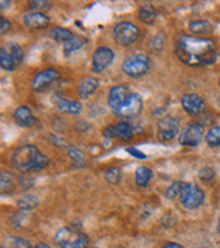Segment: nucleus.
Wrapping results in <instances>:
<instances>
[{
  "mask_svg": "<svg viewBox=\"0 0 220 248\" xmlns=\"http://www.w3.org/2000/svg\"><path fill=\"white\" fill-rule=\"evenodd\" d=\"M141 110H143V99H141V96L139 94L131 93L125 103L121 106V108L116 113V115L128 120V118H134L136 115L140 114Z\"/></svg>",
  "mask_w": 220,
  "mask_h": 248,
  "instance_id": "ddd939ff",
  "label": "nucleus"
},
{
  "mask_svg": "<svg viewBox=\"0 0 220 248\" xmlns=\"http://www.w3.org/2000/svg\"><path fill=\"white\" fill-rule=\"evenodd\" d=\"M75 34L71 31V30H68V29H64V27H54L51 30V38L54 41H57V42H63V44H66L67 41H69L72 38Z\"/></svg>",
  "mask_w": 220,
  "mask_h": 248,
  "instance_id": "a878e982",
  "label": "nucleus"
},
{
  "mask_svg": "<svg viewBox=\"0 0 220 248\" xmlns=\"http://www.w3.org/2000/svg\"><path fill=\"white\" fill-rule=\"evenodd\" d=\"M181 105L187 114L192 117L200 115L205 108V102L197 94H185L181 98Z\"/></svg>",
  "mask_w": 220,
  "mask_h": 248,
  "instance_id": "2eb2a0df",
  "label": "nucleus"
},
{
  "mask_svg": "<svg viewBox=\"0 0 220 248\" xmlns=\"http://www.w3.org/2000/svg\"><path fill=\"white\" fill-rule=\"evenodd\" d=\"M205 141L209 147H220V126H214L205 134Z\"/></svg>",
  "mask_w": 220,
  "mask_h": 248,
  "instance_id": "c85d7f7f",
  "label": "nucleus"
},
{
  "mask_svg": "<svg viewBox=\"0 0 220 248\" xmlns=\"http://www.w3.org/2000/svg\"><path fill=\"white\" fill-rule=\"evenodd\" d=\"M205 134L204 126L199 122H190L181 130L180 144L182 147H197Z\"/></svg>",
  "mask_w": 220,
  "mask_h": 248,
  "instance_id": "6e6552de",
  "label": "nucleus"
},
{
  "mask_svg": "<svg viewBox=\"0 0 220 248\" xmlns=\"http://www.w3.org/2000/svg\"><path fill=\"white\" fill-rule=\"evenodd\" d=\"M174 50L178 60L189 67H205L218 60L216 45L209 38L180 35L175 41Z\"/></svg>",
  "mask_w": 220,
  "mask_h": 248,
  "instance_id": "f257e3e1",
  "label": "nucleus"
},
{
  "mask_svg": "<svg viewBox=\"0 0 220 248\" xmlns=\"http://www.w3.org/2000/svg\"><path fill=\"white\" fill-rule=\"evenodd\" d=\"M1 248H4V247H1Z\"/></svg>",
  "mask_w": 220,
  "mask_h": 248,
  "instance_id": "c03bdc74",
  "label": "nucleus"
},
{
  "mask_svg": "<svg viewBox=\"0 0 220 248\" xmlns=\"http://www.w3.org/2000/svg\"><path fill=\"white\" fill-rule=\"evenodd\" d=\"M218 232H219V235H220V217H219V221H218Z\"/></svg>",
  "mask_w": 220,
  "mask_h": 248,
  "instance_id": "a19ab883",
  "label": "nucleus"
},
{
  "mask_svg": "<svg viewBox=\"0 0 220 248\" xmlns=\"http://www.w3.org/2000/svg\"><path fill=\"white\" fill-rule=\"evenodd\" d=\"M25 26L30 29H45L51 23V18L44 13H29L23 16Z\"/></svg>",
  "mask_w": 220,
  "mask_h": 248,
  "instance_id": "f3484780",
  "label": "nucleus"
},
{
  "mask_svg": "<svg viewBox=\"0 0 220 248\" xmlns=\"http://www.w3.org/2000/svg\"><path fill=\"white\" fill-rule=\"evenodd\" d=\"M27 6L33 13H42V11L49 10L52 7V3L48 0H32L27 3Z\"/></svg>",
  "mask_w": 220,
  "mask_h": 248,
  "instance_id": "7c9ffc66",
  "label": "nucleus"
},
{
  "mask_svg": "<svg viewBox=\"0 0 220 248\" xmlns=\"http://www.w3.org/2000/svg\"><path fill=\"white\" fill-rule=\"evenodd\" d=\"M105 181L110 185H118L122 181V171L118 167H110L105 171Z\"/></svg>",
  "mask_w": 220,
  "mask_h": 248,
  "instance_id": "cd10ccee",
  "label": "nucleus"
},
{
  "mask_svg": "<svg viewBox=\"0 0 220 248\" xmlns=\"http://www.w3.org/2000/svg\"><path fill=\"white\" fill-rule=\"evenodd\" d=\"M57 108L61 113H67V114H79L82 111V103L78 101H71L61 98L57 101Z\"/></svg>",
  "mask_w": 220,
  "mask_h": 248,
  "instance_id": "aec40b11",
  "label": "nucleus"
},
{
  "mask_svg": "<svg viewBox=\"0 0 220 248\" xmlns=\"http://www.w3.org/2000/svg\"><path fill=\"white\" fill-rule=\"evenodd\" d=\"M156 16H158L156 10H155L151 4H143V6L139 8V19H140L143 23H146V25H151V23H153L155 19H156Z\"/></svg>",
  "mask_w": 220,
  "mask_h": 248,
  "instance_id": "b1692460",
  "label": "nucleus"
},
{
  "mask_svg": "<svg viewBox=\"0 0 220 248\" xmlns=\"http://www.w3.org/2000/svg\"><path fill=\"white\" fill-rule=\"evenodd\" d=\"M186 186L185 182H174L171 183L166 190V198L167 200H175V198H180L184 188Z\"/></svg>",
  "mask_w": 220,
  "mask_h": 248,
  "instance_id": "bb28decb",
  "label": "nucleus"
},
{
  "mask_svg": "<svg viewBox=\"0 0 220 248\" xmlns=\"http://www.w3.org/2000/svg\"><path fill=\"white\" fill-rule=\"evenodd\" d=\"M11 164L14 168L22 172L41 171L49 166V157L42 154L37 147L26 144L17 148L11 156Z\"/></svg>",
  "mask_w": 220,
  "mask_h": 248,
  "instance_id": "f03ea898",
  "label": "nucleus"
},
{
  "mask_svg": "<svg viewBox=\"0 0 220 248\" xmlns=\"http://www.w3.org/2000/svg\"><path fill=\"white\" fill-rule=\"evenodd\" d=\"M189 30L194 34V35H207V34L212 33L214 27L211 25V22L208 20H192L189 23Z\"/></svg>",
  "mask_w": 220,
  "mask_h": 248,
  "instance_id": "412c9836",
  "label": "nucleus"
},
{
  "mask_svg": "<svg viewBox=\"0 0 220 248\" xmlns=\"http://www.w3.org/2000/svg\"><path fill=\"white\" fill-rule=\"evenodd\" d=\"M11 4H13V1H6V0H1L0 1V7H1V11H6V10H8L10 7H11Z\"/></svg>",
  "mask_w": 220,
  "mask_h": 248,
  "instance_id": "4c0bfd02",
  "label": "nucleus"
},
{
  "mask_svg": "<svg viewBox=\"0 0 220 248\" xmlns=\"http://www.w3.org/2000/svg\"><path fill=\"white\" fill-rule=\"evenodd\" d=\"M204 201H205V195L203 193V190L193 183H186L180 197L182 206L187 210H196L200 208Z\"/></svg>",
  "mask_w": 220,
  "mask_h": 248,
  "instance_id": "0eeeda50",
  "label": "nucleus"
},
{
  "mask_svg": "<svg viewBox=\"0 0 220 248\" xmlns=\"http://www.w3.org/2000/svg\"><path fill=\"white\" fill-rule=\"evenodd\" d=\"M199 178L203 182H211L215 179V171L211 167H204L199 171Z\"/></svg>",
  "mask_w": 220,
  "mask_h": 248,
  "instance_id": "473e14b6",
  "label": "nucleus"
},
{
  "mask_svg": "<svg viewBox=\"0 0 220 248\" xmlns=\"http://www.w3.org/2000/svg\"><path fill=\"white\" fill-rule=\"evenodd\" d=\"M114 60V52L107 46L97 47V50L93 54V62H91V69L94 74H102L105 69Z\"/></svg>",
  "mask_w": 220,
  "mask_h": 248,
  "instance_id": "9b49d317",
  "label": "nucleus"
},
{
  "mask_svg": "<svg viewBox=\"0 0 220 248\" xmlns=\"http://www.w3.org/2000/svg\"><path fill=\"white\" fill-rule=\"evenodd\" d=\"M25 57L23 49L14 42H8L0 49V65L7 72H13L17 69Z\"/></svg>",
  "mask_w": 220,
  "mask_h": 248,
  "instance_id": "39448f33",
  "label": "nucleus"
},
{
  "mask_svg": "<svg viewBox=\"0 0 220 248\" xmlns=\"http://www.w3.org/2000/svg\"><path fill=\"white\" fill-rule=\"evenodd\" d=\"M201 248H205V247H201Z\"/></svg>",
  "mask_w": 220,
  "mask_h": 248,
  "instance_id": "37998d69",
  "label": "nucleus"
},
{
  "mask_svg": "<svg viewBox=\"0 0 220 248\" xmlns=\"http://www.w3.org/2000/svg\"><path fill=\"white\" fill-rule=\"evenodd\" d=\"M54 243L59 248H87L88 236L75 227H66L57 231L54 235Z\"/></svg>",
  "mask_w": 220,
  "mask_h": 248,
  "instance_id": "7ed1b4c3",
  "label": "nucleus"
},
{
  "mask_svg": "<svg viewBox=\"0 0 220 248\" xmlns=\"http://www.w3.org/2000/svg\"><path fill=\"white\" fill-rule=\"evenodd\" d=\"M86 44H87V40L85 38V37L73 35L71 40L67 41V42L64 44V54H66V56H69V54H72L73 52H76V50L82 49V47L85 46Z\"/></svg>",
  "mask_w": 220,
  "mask_h": 248,
  "instance_id": "5701e85b",
  "label": "nucleus"
},
{
  "mask_svg": "<svg viewBox=\"0 0 220 248\" xmlns=\"http://www.w3.org/2000/svg\"><path fill=\"white\" fill-rule=\"evenodd\" d=\"M113 40L121 46H131L139 40V29L132 22H120L113 29Z\"/></svg>",
  "mask_w": 220,
  "mask_h": 248,
  "instance_id": "423d86ee",
  "label": "nucleus"
},
{
  "mask_svg": "<svg viewBox=\"0 0 220 248\" xmlns=\"http://www.w3.org/2000/svg\"><path fill=\"white\" fill-rule=\"evenodd\" d=\"M219 86H220V80H219Z\"/></svg>",
  "mask_w": 220,
  "mask_h": 248,
  "instance_id": "79ce46f5",
  "label": "nucleus"
},
{
  "mask_svg": "<svg viewBox=\"0 0 220 248\" xmlns=\"http://www.w3.org/2000/svg\"><path fill=\"white\" fill-rule=\"evenodd\" d=\"M131 95L129 93V88L127 86H114L112 87V90L109 91V98H107V105L110 110L113 111L114 114L118 111L121 108V106L125 103V101L128 99V96Z\"/></svg>",
  "mask_w": 220,
  "mask_h": 248,
  "instance_id": "4468645a",
  "label": "nucleus"
},
{
  "mask_svg": "<svg viewBox=\"0 0 220 248\" xmlns=\"http://www.w3.org/2000/svg\"><path fill=\"white\" fill-rule=\"evenodd\" d=\"M0 182H1V191H6L8 188L13 187L14 182H15V176L8 171H3L0 175Z\"/></svg>",
  "mask_w": 220,
  "mask_h": 248,
  "instance_id": "2f4dec72",
  "label": "nucleus"
},
{
  "mask_svg": "<svg viewBox=\"0 0 220 248\" xmlns=\"http://www.w3.org/2000/svg\"><path fill=\"white\" fill-rule=\"evenodd\" d=\"M49 141H52L56 147H60V148L63 147V148H66V149H67L68 145H69L67 141L61 140V139H59V137H57V136H54V134H51V136H49Z\"/></svg>",
  "mask_w": 220,
  "mask_h": 248,
  "instance_id": "c9c22d12",
  "label": "nucleus"
},
{
  "mask_svg": "<svg viewBox=\"0 0 220 248\" xmlns=\"http://www.w3.org/2000/svg\"><path fill=\"white\" fill-rule=\"evenodd\" d=\"M151 67V62L148 56L144 53H134L125 57V60L121 64L122 72L131 78H141L148 74Z\"/></svg>",
  "mask_w": 220,
  "mask_h": 248,
  "instance_id": "20e7f679",
  "label": "nucleus"
},
{
  "mask_svg": "<svg viewBox=\"0 0 220 248\" xmlns=\"http://www.w3.org/2000/svg\"><path fill=\"white\" fill-rule=\"evenodd\" d=\"M59 79H60L59 71H56L53 68H47V69L41 71L34 76L33 83H32V90L35 91V93H42L51 86H53Z\"/></svg>",
  "mask_w": 220,
  "mask_h": 248,
  "instance_id": "9d476101",
  "label": "nucleus"
},
{
  "mask_svg": "<svg viewBox=\"0 0 220 248\" xmlns=\"http://www.w3.org/2000/svg\"><path fill=\"white\" fill-rule=\"evenodd\" d=\"M67 152L68 155H69V159H71L73 164H75V167H85V164H86V157H85V154L80 151L79 148L69 144L67 148Z\"/></svg>",
  "mask_w": 220,
  "mask_h": 248,
  "instance_id": "393cba45",
  "label": "nucleus"
},
{
  "mask_svg": "<svg viewBox=\"0 0 220 248\" xmlns=\"http://www.w3.org/2000/svg\"><path fill=\"white\" fill-rule=\"evenodd\" d=\"M162 248H184L181 244H178V243H167V244H165Z\"/></svg>",
  "mask_w": 220,
  "mask_h": 248,
  "instance_id": "58836bf2",
  "label": "nucleus"
},
{
  "mask_svg": "<svg viewBox=\"0 0 220 248\" xmlns=\"http://www.w3.org/2000/svg\"><path fill=\"white\" fill-rule=\"evenodd\" d=\"M135 134V129L128 122H118L116 125H109L103 129V137L106 139H120L122 141H129Z\"/></svg>",
  "mask_w": 220,
  "mask_h": 248,
  "instance_id": "f8f14e48",
  "label": "nucleus"
},
{
  "mask_svg": "<svg viewBox=\"0 0 220 248\" xmlns=\"http://www.w3.org/2000/svg\"><path fill=\"white\" fill-rule=\"evenodd\" d=\"M33 248H34V247H33Z\"/></svg>",
  "mask_w": 220,
  "mask_h": 248,
  "instance_id": "a18cd8bd",
  "label": "nucleus"
},
{
  "mask_svg": "<svg viewBox=\"0 0 220 248\" xmlns=\"http://www.w3.org/2000/svg\"><path fill=\"white\" fill-rule=\"evenodd\" d=\"M10 29H11V22L7 19V18H4V16H1V27H0L1 34H6Z\"/></svg>",
  "mask_w": 220,
  "mask_h": 248,
  "instance_id": "e433bc0d",
  "label": "nucleus"
},
{
  "mask_svg": "<svg viewBox=\"0 0 220 248\" xmlns=\"http://www.w3.org/2000/svg\"><path fill=\"white\" fill-rule=\"evenodd\" d=\"M14 121L20 127H33L35 125V117H34L32 108L27 106H19L14 111Z\"/></svg>",
  "mask_w": 220,
  "mask_h": 248,
  "instance_id": "dca6fc26",
  "label": "nucleus"
},
{
  "mask_svg": "<svg viewBox=\"0 0 220 248\" xmlns=\"http://www.w3.org/2000/svg\"><path fill=\"white\" fill-rule=\"evenodd\" d=\"M98 86H100L98 79L91 78V76L85 78L79 83V86H78V95H79L82 99H87V98H90L98 90Z\"/></svg>",
  "mask_w": 220,
  "mask_h": 248,
  "instance_id": "a211bd4d",
  "label": "nucleus"
},
{
  "mask_svg": "<svg viewBox=\"0 0 220 248\" xmlns=\"http://www.w3.org/2000/svg\"><path fill=\"white\" fill-rule=\"evenodd\" d=\"M153 178V172L151 168L146 167V166H140L137 167L136 172H135V181L136 185L140 187H147L150 185V182Z\"/></svg>",
  "mask_w": 220,
  "mask_h": 248,
  "instance_id": "6ab92c4d",
  "label": "nucleus"
},
{
  "mask_svg": "<svg viewBox=\"0 0 220 248\" xmlns=\"http://www.w3.org/2000/svg\"><path fill=\"white\" fill-rule=\"evenodd\" d=\"M34 248H51L48 244H45V243H38V244H35L34 246Z\"/></svg>",
  "mask_w": 220,
  "mask_h": 248,
  "instance_id": "ea45409f",
  "label": "nucleus"
},
{
  "mask_svg": "<svg viewBox=\"0 0 220 248\" xmlns=\"http://www.w3.org/2000/svg\"><path fill=\"white\" fill-rule=\"evenodd\" d=\"M125 151H127L129 155H132L134 157H136V159H140V160H146V159H147L146 154H143V152H141V151H139L137 148L128 147Z\"/></svg>",
  "mask_w": 220,
  "mask_h": 248,
  "instance_id": "f704fd0d",
  "label": "nucleus"
},
{
  "mask_svg": "<svg viewBox=\"0 0 220 248\" xmlns=\"http://www.w3.org/2000/svg\"><path fill=\"white\" fill-rule=\"evenodd\" d=\"M178 132H180V121L177 118L166 115L158 121V139L162 142L174 140Z\"/></svg>",
  "mask_w": 220,
  "mask_h": 248,
  "instance_id": "1a4fd4ad",
  "label": "nucleus"
},
{
  "mask_svg": "<svg viewBox=\"0 0 220 248\" xmlns=\"http://www.w3.org/2000/svg\"><path fill=\"white\" fill-rule=\"evenodd\" d=\"M151 46H152V50L155 52H160L163 46H165V40H163V35L162 34H158L152 38V42H151Z\"/></svg>",
  "mask_w": 220,
  "mask_h": 248,
  "instance_id": "72a5a7b5",
  "label": "nucleus"
},
{
  "mask_svg": "<svg viewBox=\"0 0 220 248\" xmlns=\"http://www.w3.org/2000/svg\"><path fill=\"white\" fill-rule=\"evenodd\" d=\"M40 205V200L35 194H26L23 197H20L18 202H17V206L22 210V212H30Z\"/></svg>",
  "mask_w": 220,
  "mask_h": 248,
  "instance_id": "4be33fe9",
  "label": "nucleus"
},
{
  "mask_svg": "<svg viewBox=\"0 0 220 248\" xmlns=\"http://www.w3.org/2000/svg\"><path fill=\"white\" fill-rule=\"evenodd\" d=\"M4 248H33L30 242H27L22 237H7L6 246H3Z\"/></svg>",
  "mask_w": 220,
  "mask_h": 248,
  "instance_id": "c756f323",
  "label": "nucleus"
}]
</instances>
